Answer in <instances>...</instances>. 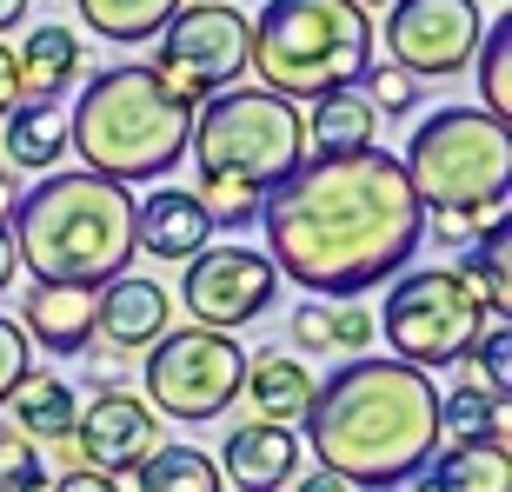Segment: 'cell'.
Masks as SVG:
<instances>
[{
	"label": "cell",
	"instance_id": "7402d4cb",
	"mask_svg": "<svg viewBox=\"0 0 512 492\" xmlns=\"http://www.w3.org/2000/svg\"><path fill=\"white\" fill-rule=\"evenodd\" d=\"M419 492H512V459L506 439H466L426 459V486Z\"/></svg>",
	"mask_w": 512,
	"mask_h": 492
},
{
	"label": "cell",
	"instance_id": "ab89813d",
	"mask_svg": "<svg viewBox=\"0 0 512 492\" xmlns=\"http://www.w3.org/2000/svg\"><path fill=\"white\" fill-rule=\"evenodd\" d=\"M27 7H34V0H0V34H7V27H20V20H27Z\"/></svg>",
	"mask_w": 512,
	"mask_h": 492
},
{
	"label": "cell",
	"instance_id": "f1b7e54d",
	"mask_svg": "<svg viewBox=\"0 0 512 492\" xmlns=\"http://www.w3.org/2000/svg\"><path fill=\"white\" fill-rule=\"evenodd\" d=\"M0 492H47V459L14 426H0Z\"/></svg>",
	"mask_w": 512,
	"mask_h": 492
},
{
	"label": "cell",
	"instance_id": "74e56055",
	"mask_svg": "<svg viewBox=\"0 0 512 492\" xmlns=\"http://www.w3.org/2000/svg\"><path fill=\"white\" fill-rule=\"evenodd\" d=\"M14 207H20V187H14V173L0 167V233L14 227Z\"/></svg>",
	"mask_w": 512,
	"mask_h": 492
},
{
	"label": "cell",
	"instance_id": "30bf717a",
	"mask_svg": "<svg viewBox=\"0 0 512 492\" xmlns=\"http://www.w3.org/2000/svg\"><path fill=\"white\" fill-rule=\"evenodd\" d=\"M153 80L167 87L180 107H207L247 74V14L240 7H207L193 0L160 27V47H153Z\"/></svg>",
	"mask_w": 512,
	"mask_h": 492
},
{
	"label": "cell",
	"instance_id": "603a6c76",
	"mask_svg": "<svg viewBox=\"0 0 512 492\" xmlns=\"http://www.w3.org/2000/svg\"><path fill=\"white\" fill-rule=\"evenodd\" d=\"M14 67H20V94L27 100H54L80 74V34L60 27V20H47V27H34V34L20 40Z\"/></svg>",
	"mask_w": 512,
	"mask_h": 492
},
{
	"label": "cell",
	"instance_id": "3957f363",
	"mask_svg": "<svg viewBox=\"0 0 512 492\" xmlns=\"http://www.w3.org/2000/svg\"><path fill=\"white\" fill-rule=\"evenodd\" d=\"M187 153L200 167V207L220 233H240L260 220L266 193L306 160L300 107L273 100L266 87H227L193 114Z\"/></svg>",
	"mask_w": 512,
	"mask_h": 492
},
{
	"label": "cell",
	"instance_id": "8fae6325",
	"mask_svg": "<svg viewBox=\"0 0 512 492\" xmlns=\"http://www.w3.org/2000/svg\"><path fill=\"white\" fill-rule=\"evenodd\" d=\"M486 14L479 0H393L380 40L406 80H453L473 67Z\"/></svg>",
	"mask_w": 512,
	"mask_h": 492
},
{
	"label": "cell",
	"instance_id": "d6a6232c",
	"mask_svg": "<svg viewBox=\"0 0 512 492\" xmlns=\"http://www.w3.org/2000/svg\"><path fill=\"white\" fill-rule=\"evenodd\" d=\"M34 373V346H27V333H20L7 313H0V406L14 399V386Z\"/></svg>",
	"mask_w": 512,
	"mask_h": 492
},
{
	"label": "cell",
	"instance_id": "9c48e42d",
	"mask_svg": "<svg viewBox=\"0 0 512 492\" xmlns=\"http://www.w3.org/2000/svg\"><path fill=\"white\" fill-rule=\"evenodd\" d=\"M247 379V346L213 326H167L147 346V413L180 419V426H207L240 399Z\"/></svg>",
	"mask_w": 512,
	"mask_h": 492
},
{
	"label": "cell",
	"instance_id": "e0dca14e",
	"mask_svg": "<svg viewBox=\"0 0 512 492\" xmlns=\"http://www.w3.org/2000/svg\"><path fill=\"white\" fill-rule=\"evenodd\" d=\"M20 333L27 346H47V353H94V293L87 286H27L20 293Z\"/></svg>",
	"mask_w": 512,
	"mask_h": 492
},
{
	"label": "cell",
	"instance_id": "ba28073f",
	"mask_svg": "<svg viewBox=\"0 0 512 492\" xmlns=\"http://www.w3.org/2000/svg\"><path fill=\"white\" fill-rule=\"evenodd\" d=\"M373 326L386 333L399 366H413V373L433 379L439 366H459L473 353L486 313H479V300L459 286L453 266H406L393 280V293L380 300V320Z\"/></svg>",
	"mask_w": 512,
	"mask_h": 492
},
{
	"label": "cell",
	"instance_id": "7bdbcfd3",
	"mask_svg": "<svg viewBox=\"0 0 512 492\" xmlns=\"http://www.w3.org/2000/svg\"><path fill=\"white\" fill-rule=\"evenodd\" d=\"M393 492H406V486H393Z\"/></svg>",
	"mask_w": 512,
	"mask_h": 492
},
{
	"label": "cell",
	"instance_id": "5b68a950",
	"mask_svg": "<svg viewBox=\"0 0 512 492\" xmlns=\"http://www.w3.org/2000/svg\"><path fill=\"white\" fill-rule=\"evenodd\" d=\"M193 107L153 80V67L127 60L87 80L74 120H67V147L87 160V173L114 180V187H140V180H167L187 160Z\"/></svg>",
	"mask_w": 512,
	"mask_h": 492
},
{
	"label": "cell",
	"instance_id": "484cf974",
	"mask_svg": "<svg viewBox=\"0 0 512 492\" xmlns=\"http://www.w3.org/2000/svg\"><path fill=\"white\" fill-rule=\"evenodd\" d=\"M512 433V413L506 399H493L486 386H453V393H439V439H506Z\"/></svg>",
	"mask_w": 512,
	"mask_h": 492
},
{
	"label": "cell",
	"instance_id": "8d00e7d4",
	"mask_svg": "<svg viewBox=\"0 0 512 492\" xmlns=\"http://www.w3.org/2000/svg\"><path fill=\"white\" fill-rule=\"evenodd\" d=\"M286 492H353V486H346V479H333V473H300Z\"/></svg>",
	"mask_w": 512,
	"mask_h": 492
},
{
	"label": "cell",
	"instance_id": "7c38bea8",
	"mask_svg": "<svg viewBox=\"0 0 512 492\" xmlns=\"http://www.w3.org/2000/svg\"><path fill=\"white\" fill-rule=\"evenodd\" d=\"M280 293V273L260 246H207L187 260V280H180V300H187L193 326H213V333H233V326L266 320V306Z\"/></svg>",
	"mask_w": 512,
	"mask_h": 492
},
{
	"label": "cell",
	"instance_id": "d590c367",
	"mask_svg": "<svg viewBox=\"0 0 512 492\" xmlns=\"http://www.w3.org/2000/svg\"><path fill=\"white\" fill-rule=\"evenodd\" d=\"M47 492H120V479H100V473H60V479H47Z\"/></svg>",
	"mask_w": 512,
	"mask_h": 492
},
{
	"label": "cell",
	"instance_id": "4316f807",
	"mask_svg": "<svg viewBox=\"0 0 512 492\" xmlns=\"http://www.w3.org/2000/svg\"><path fill=\"white\" fill-rule=\"evenodd\" d=\"M133 492H220V473L200 446H153L147 466L133 473Z\"/></svg>",
	"mask_w": 512,
	"mask_h": 492
},
{
	"label": "cell",
	"instance_id": "5bb4252c",
	"mask_svg": "<svg viewBox=\"0 0 512 492\" xmlns=\"http://www.w3.org/2000/svg\"><path fill=\"white\" fill-rule=\"evenodd\" d=\"M213 473H220V486H233V492H286L293 479H300V433H293V426L247 419V426L227 433Z\"/></svg>",
	"mask_w": 512,
	"mask_h": 492
},
{
	"label": "cell",
	"instance_id": "1f68e13d",
	"mask_svg": "<svg viewBox=\"0 0 512 492\" xmlns=\"http://www.w3.org/2000/svg\"><path fill=\"white\" fill-rule=\"evenodd\" d=\"M360 94L373 100V114H413L419 107V80H406L399 67H380V74L360 80Z\"/></svg>",
	"mask_w": 512,
	"mask_h": 492
},
{
	"label": "cell",
	"instance_id": "ac0fdd59",
	"mask_svg": "<svg viewBox=\"0 0 512 492\" xmlns=\"http://www.w3.org/2000/svg\"><path fill=\"white\" fill-rule=\"evenodd\" d=\"M300 120H306V160H346V153L380 147V114H373V100L360 87L313 100V114Z\"/></svg>",
	"mask_w": 512,
	"mask_h": 492
},
{
	"label": "cell",
	"instance_id": "4dcf8cb0",
	"mask_svg": "<svg viewBox=\"0 0 512 492\" xmlns=\"http://www.w3.org/2000/svg\"><path fill=\"white\" fill-rule=\"evenodd\" d=\"M373 313H366L360 300H326V346H346V353H360V346H373Z\"/></svg>",
	"mask_w": 512,
	"mask_h": 492
},
{
	"label": "cell",
	"instance_id": "f546056e",
	"mask_svg": "<svg viewBox=\"0 0 512 492\" xmlns=\"http://www.w3.org/2000/svg\"><path fill=\"white\" fill-rule=\"evenodd\" d=\"M466 360L486 373V393L506 399V393H512V326H506V320L479 326V340H473V353H466Z\"/></svg>",
	"mask_w": 512,
	"mask_h": 492
},
{
	"label": "cell",
	"instance_id": "ffe728a7",
	"mask_svg": "<svg viewBox=\"0 0 512 492\" xmlns=\"http://www.w3.org/2000/svg\"><path fill=\"white\" fill-rule=\"evenodd\" d=\"M313 386H320V379L306 373V360H293V353H253L247 379H240V399L260 406L266 426H300Z\"/></svg>",
	"mask_w": 512,
	"mask_h": 492
},
{
	"label": "cell",
	"instance_id": "4fadbf2b",
	"mask_svg": "<svg viewBox=\"0 0 512 492\" xmlns=\"http://www.w3.org/2000/svg\"><path fill=\"white\" fill-rule=\"evenodd\" d=\"M80 453V473H100V479H120V473H140L147 453L160 446V419L147 413V399L120 393V386H100L74 419V439Z\"/></svg>",
	"mask_w": 512,
	"mask_h": 492
},
{
	"label": "cell",
	"instance_id": "e575fe53",
	"mask_svg": "<svg viewBox=\"0 0 512 492\" xmlns=\"http://www.w3.org/2000/svg\"><path fill=\"white\" fill-rule=\"evenodd\" d=\"M20 100H27V94H20V67H14V47H0V120L14 114Z\"/></svg>",
	"mask_w": 512,
	"mask_h": 492
},
{
	"label": "cell",
	"instance_id": "277c9868",
	"mask_svg": "<svg viewBox=\"0 0 512 492\" xmlns=\"http://www.w3.org/2000/svg\"><path fill=\"white\" fill-rule=\"evenodd\" d=\"M14 253L34 286H87L100 293L133 266V193L87 167L47 173L14 207Z\"/></svg>",
	"mask_w": 512,
	"mask_h": 492
},
{
	"label": "cell",
	"instance_id": "83f0119b",
	"mask_svg": "<svg viewBox=\"0 0 512 492\" xmlns=\"http://www.w3.org/2000/svg\"><path fill=\"white\" fill-rule=\"evenodd\" d=\"M473 67H479V94H486V107H479V114L506 120L512 114V27H506V20H493V27L479 34Z\"/></svg>",
	"mask_w": 512,
	"mask_h": 492
},
{
	"label": "cell",
	"instance_id": "b9f144b4",
	"mask_svg": "<svg viewBox=\"0 0 512 492\" xmlns=\"http://www.w3.org/2000/svg\"><path fill=\"white\" fill-rule=\"evenodd\" d=\"M207 7H233V0H207Z\"/></svg>",
	"mask_w": 512,
	"mask_h": 492
},
{
	"label": "cell",
	"instance_id": "cb8c5ba5",
	"mask_svg": "<svg viewBox=\"0 0 512 492\" xmlns=\"http://www.w3.org/2000/svg\"><path fill=\"white\" fill-rule=\"evenodd\" d=\"M453 273H459V286L479 300V313L493 306V320H506V306H512V233H506V220H486L479 240L466 246V260H459Z\"/></svg>",
	"mask_w": 512,
	"mask_h": 492
},
{
	"label": "cell",
	"instance_id": "44dd1931",
	"mask_svg": "<svg viewBox=\"0 0 512 492\" xmlns=\"http://www.w3.org/2000/svg\"><path fill=\"white\" fill-rule=\"evenodd\" d=\"M0 147H7V167L54 173L60 153H67V114H60V100H20L14 114L0 120Z\"/></svg>",
	"mask_w": 512,
	"mask_h": 492
},
{
	"label": "cell",
	"instance_id": "9a60e30c",
	"mask_svg": "<svg viewBox=\"0 0 512 492\" xmlns=\"http://www.w3.org/2000/svg\"><path fill=\"white\" fill-rule=\"evenodd\" d=\"M173 326V300L160 280H140V273H120L94 293V340L100 353H140Z\"/></svg>",
	"mask_w": 512,
	"mask_h": 492
},
{
	"label": "cell",
	"instance_id": "836d02e7",
	"mask_svg": "<svg viewBox=\"0 0 512 492\" xmlns=\"http://www.w3.org/2000/svg\"><path fill=\"white\" fill-rule=\"evenodd\" d=\"M293 346L326 353V300H313V306H300V313H293Z\"/></svg>",
	"mask_w": 512,
	"mask_h": 492
},
{
	"label": "cell",
	"instance_id": "8992f818",
	"mask_svg": "<svg viewBox=\"0 0 512 492\" xmlns=\"http://www.w3.org/2000/svg\"><path fill=\"white\" fill-rule=\"evenodd\" d=\"M247 67L273 100H326L373 74V20L353 0H266L247 20Z\"/></svg>",
	"mask_w": 512,
	"mask_h": 492
},
{
	"label": "cell",
	"instance_id": "d4e9b609",
	"mask_svg": "<svg viewBox=\"0 0 512 492\" xmlns=\"http://www.w3.org/2000/svg\"><path fill=\"white\" fill-rule=\"evenodd\" d=\"M80 7V27H94L100 40H120V47H133V40H153L160 27H167L187 0H74Z\"/></svg>",
	"mask_w": 512,
	"mask_h": 492
},
{
	"label": "cell",
	"instance_id": "52a82bcc",
	"mask_svg": "<svg viewBox=\"0 0 512 492\" xmlns=\"http://www.w3.org/2000/svg\"><path fill=\"white\" fill-rule=\"evenodd\" d=\"M399 173H406L419 213H433V220H459V227L506 220L512 133L506 120L479 114V107H433L399 153Z\"/></svg>",
	"mask_w": 512,
	"mask_h": 492
},
{
	"label": "cell",
	"instance_id": "d6986e66",
	"mask_svg": "<svg viewBox=\"0 0 512 492\" xmlns=\"http://www.w3.org/2000/svg\"><path fill=\"white\" fill-rule=\"evenodd\" d=\"M7 413H14V433L27 446H67L80 419V393L60 373H27L7 399Z\"/></svg>",
	"mask_w": 512,
	"mask_h": 492
},
{
	"label": "cell",
	"instance_id": "2e32d148",
	"mask_svg": "<svg viewBox=\"0 0 512 492\" xmlns=\"http://www.w3.org/2000/svg\"><path fill=\"white\" fill-rule=\"evenodd\" d=\"M207 246H213V220H207L193 187H153L147 200H133V253L187 266Z\"/></svg>",
	"mask_w": 512,
	"mask_h": 492
},
{
	"label": "cell",
	"instance_id": "7a4b0ae2",
	"mask_svg": "<svg viewBox=\"0 0 512 492\" xmlns=\"http://www.w3.org/2000/svg\"><path fill=\"white\" fill-rule=\"evenodd\" d=\"M300 453L346 486H406L439 453V386L399 360H346L306 399Z\"/></svg>",
	"mask_w": 512,
	"mask_h": 492
},
{
	"label": "cell",
	"instance_id": "f35d334b",
	"mask_svg": "<svg viewBox=\"0 0 512 492\" xmlns=\"http://www.w3.org/2000/svg\"><path fill=\"white\" fill-rule=\"evenodd\" d=\"M14 273H20V253H14V233H0V293L14 286Z\"/></svg>",
	"mask_w": 512,
	"mask_h": 492
},
{
	"label": "cell",
	"instance_id": "6da1fadb",
	"mask_svg": "<svg viewBox=\"0 0 512 492\" xmlns=\"http://www.w3.org/2000/svg\"><path fill=\"white\" fill-rule=\"evenodd\" d=\"M273 273L320 300H360L366 286L399 280L426 240L399 153L366 147L346 160H300L260 207Z\"/></svg>",
	"mask_w": 512,
	"mask_h": 492
},
{
	"label": "cell",
	"instance_id": "60d3db41",
	"mask_svg": "<svg viewBox=\"0 0 512 492\" xmlns=\"http://www.w3.org/2000/svg\"><path fill=\"white\" fill-rule=\"evenodd\" d=\"M353 7H360V14H366V7H393V0H353Z\"/></svg>",
	"mask_w": 512,
	"mask_h": 492
}]
</instances>
